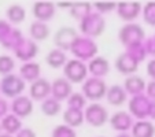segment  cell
<instances>
[{"mask_svg":"<svg viewBox=\"0 0 155 137\" xmlns=\"http://www.w3.org/2000/svg\"><path fill=\"white\" fill-rule=\"evenodd\" d=\"M78 29L81 32V36L95 40L96 37L102 36L103 32L106 30L104 17L97 11H92L91 14L87 15L84 19L78 22Z\"/></svg>","mask_w":155,"mask_h":137,"instance_id":"cell-1","label":"cell"},{"mask_svg":"<svg viewBox=\"0 0 155 137\" xmlns=\"http://www.w3.org/2000/svg\"><path fill=\"white\" fill-rule=\"evenodd\" d=\"M70 52L78 60L89 62L97 56L99 47H97L96 41L94 38H89V37H85V36L80 34L76 38V41L73 43V45H71Z\"/></svg>","mask_w":155,"mask_h":137,"instance_id":"cell-2","label":"cell"},{"mask_svg":"<svg viewBox=\"0 0 155 137\" xmlns=\"http://www.w3.org/2000/svg\"><path fill=\"white\" fill-rule=\"evenodd\" d=\"M118 40L125 48H129L136 44H141L146 41V32L136 22L125 24L118 32Z\"/></svg>","mask_w":155,"mask_h":137,"instance_id":"cell-3","label":"cell"},{"mask_svg":"<svg viewBox=\"0 0 155 137\" xmlns=\"http://www.w3.org/2000/svg\"><path fill=\"white\" fill-rule=\"evenodd\" d=\"M107 84L104 78H96V77H88L81 86V92L88 100L92 103H96L102 99H106L107 95Z\"/></svg>","mask_w":155,"mask_h":137,"instance_id":"cell-4","label":"cell"},{"mask_svg":"<svg viewBox=\"0 0 155 137\" xmlns=\"http://www.w3.org/2000/svg\"><path fill=\"white\" fill-rule=\"evenodd\" d=\"M25 88H26V81L19 74L12 73L2 77L0 80V90L6 99H15V97L21 96Z\"/></svg>","mask_w":155,"mask_h":137,"instance_id":"cell-5","label":"cell"},{"mask_svg":"<svg viewBox=\"0 0 155 137\" xmlns=\"http://www.w3.org/2000/svg\"><path fill=\"white\" fill-rule=\"evenodd\" d=\"M62 70H63V77L68 78L71 84H82L88 78V74H89L88 64L76 58L69 59Z\"/></svg>","mask_w":155,"mask_h":137,"instance_id":"cell-6","label":"cell"},{"mask_svg":"<svg viewBox=\"0 0 155 137\" xmlns=\"http://www.w3.org/2000/svg\"><path fill=\"white\" fill-rule=\"evenodd\" d=\"M84 115L85 122L92 128H100L110 121L108 110L103 104H100L99 102L88 104L84 110Z\"/></svg>","mask_w":155,"mask_h":137,"instance_id":"cell-7","label":"cell"},{"mask_svg":"<svg viewBox=\"0 0 155 137\" xmlns=\"http://www.w3.org/2000/svg\"><path fill=\"white\" fill-rule=\"evenodd\" d=\"M151 106H152V100L146 93L132 96L128 102L129 113H130V115L133 118H137V121L148 119L150 113H151Z\"/></svg>","mask_w":155,"mask_h":137,"instance_id":"cell-8","label":"cell"},{"mask_svg":"<svg viewBox=\"0 0 155 137\" xmlns=\"http://www.w3.org/2000/svg\"><path fill=\"white\" fill-rule=\"evenodd\" d=\"M38 51H40V48H38L37 43L35 40H32L30 37L24 36L17 43V45L12 48L11 52L14 54V56L18 60H21L22 63H26V62H32L37 56Z\"/></svg>","mask_w":155,"mask_h":137,"instance_id":"cell-9","label":"cell"},{"mask_svg":"<svg viewBox=\"0 0 155 137\" xmlns=\"http://www.w3.org/2000/svg\"><path fill=\"white\" fill-rule=\"evenodd\" d=\"M24 37L22 32L14 25H11L8 21L0 19V45L6 50L12 51V48L17 45V43Z\"/></svg>","mask_w":155,"mask_h":137,"instance_id":"cell-10","label":"cell"},{"mask_svg":"<svg viewBox=\"0 0 155 137\" xmlns=\"http://www.w3.org/2000/svg\"><path fill=\"white\" fill-rule=\"evenodd\" d=\"M80 36V33L77 32L76 28L73 26H62L56 30V33L54 34V44L55 48H59L62 51H70L73 43L76 41V38Z\"/></svg>","mask_w":155,"mask_h":137,"instance_id":"cell-11","label":"cell"},{"mask_svg":"<svg viewBox=\"0 0 155 137\" xmlns=\"http://www.w3.org/2000/svg\"><path fill=\"white\" fill-rule=\"evenodd\" d=\"M114 64H115V69H117L118 73L129 77V76H133V74L137 71L140 62H139L136 58H133L129 52L125 51V52L120 54V55L117 56Z\"/></svg>","mask_w":155,"mask_h":137,"instance_id":"cell-12","label":"cell"},{"mask_svg":"<svg viewBox=\"0 0 155 137\" xmlns=\"http://www.w3.org/2000/svg\"><path fill=\"white\" fill-rule=\"evenodd\" d=\"M108 122L115 132H120V133H128V130H132L135 125L133 117L130 115V113H126V111H115L113 115H110Z\"/></svg>","mask_w":155,"mask_h":137,"instance_id":"cell-13","label":"cell"},{"mask_svg":"<svg viewBox=\"0 0 155 137\" xmlns=\"http://www.w3.org/2000/svg\"><path fill=\"white\" fill-rule=\"evenodd\" d=\"M52 85L47 78H38L35 82H32L29 86V97L36 102H43L47 97L51 96Z\"/></svg>","mask_w":155,"mask_h":137,"instance_id":"cell-14","label":"cell"},{"mask_svg":"<svg viewBox=\"0 0 155 137\" xmlns=\"http://www.w3.org/2000/svg\"><path fill=\"white\" fill-rule=\"evenodd\" d=\"M143 12V6L137 2H128V3L117 4V15L126 24H130Z\"/></svg>","mask_w":155,"mask_h":137,"instance_id":"cell-15","label":"cell"},{"mask_svg":"<svg viewBox=\"0 0 155 137\" xmlns=\"http://www.w3.org/2000/svg\"><path fill=\"white\" fill-rule=\"evenodd\" d=\"M32 14L36 21L48 22L56 14V4L52 2H36L32 6Z\"/></svg>","mask_w":155,"mask_h":137,"instance_id":"cell-16","label":"cell"},{"mask_svg":"<svg viewBox=\"0 0 155 137\" xmlns=\"http://www.w3.org/2000/svg\"><path fill=\"white\" fill-rule=\"evenodd\" d=\"M10 107H11V113L14 114V115H17L21 119H24V118L29 117L30 114L33 113L35 104H33V100L30 99L29 96L21 95V96L12 99Z\"/></svg>","mask_w":155,"mask_h":137,"instance_id":"cell-17","label":"cell"},{"mask_svg":"<svg viewBox=\"0 0 155 137\" xmlns=\"http://www.w3.org/2000/svg\"><path fill=\"white\" fill-rule=\"evenodd\" d=\"M52 90H51V96L55 97L59 102H63V100H68L70 97V95L73 93V84L69 81L68 78L64 77H58L55 78L52 82Z\"/></svg>","mask_w":155,"mask_h":137,"instance_id":"cell-18","label":"cell"},{"mask_svg":"<svg viewBox=\"0 0 155 137\" xmlns=\"http://www.w3.org/2000/svg\"><path fill=\"white\" fill-rule=\"evenodd\" d=\"M88 71L92 77L96 78H103L110 73V62L106 58L97 55L96 58H94L92 60L88 62Z\"/></svg>","mask_w":155,"mask_h":137,"instance_id":"cell-19","label":"cell"},{"mask_svg":"<svg viewBox=\"0 0 155 137\" xmlns=\"http://www.w3.org/2000/svg\"><path fill=\"white\" fill-rule=\"evenodd\" d=\"M106 100L110 106H114V107H121L126 103L128 100V93L124 86L115 84L108 86L107 89V95H106Z\"/></svg>","mask_w":155,"mask_h":137,"instance_id":"cell-20","label":"cell"},{"mask_svg":"<svg viewBox=\"0 0 155 137\" xmlns=\"http://www.w3.org/2000/svg\"><path fill=\"white\" fill-rule=\"evenodd\" d=\"M122 86L125 88L128 95H130V96H137V95H141L146 92L147 84H146V81H144V78H141L140 76L133 74V76L126 77Z\"/></svg>","mask_w":155,"mask_h":137,"instance_id":"cell-21","label":"cell"},{"mask_svg":"<svg viewBox=\"0 0 155 137\" xmlns=\"http://www.w3.org/2000/svg\"><path fill=\"white\" fill-rule=\"evenodd\" d=\"M22 78L25 80L26 82H35L36 80L41 78L40 74H41V66L40 63L37 62H26V63H22L19 66V71H18Z\"/></svg>","mask_w":155,"mask_h":137,"instance_id":"cell-22","label":"cell"},{"mask_svg":"<svg viewBox=\"0 0 155 137\" xmlns=\"http://www.w3.org/2000/svg\"><path fill=\"white\" fill-rule=\"evenodd\" d=\"M29 34L30 38L37 41L47 40L51 34V28L47 22H40V21H33L29 26Z\"/></svg>","mask_w":155,"mask_h":137,"instance_id":"cell-23","label":"cell"},{"mask_svg":"<svg viewBox=\"0 0 155 137\" xmlns=\"http://www.w3.org/2000/svg\"><path fill=\"white\" fill-rule=\"evenodd\" d=\"M62 119L63 123L71 126V128H80L82 123L85 122V115L84 110H77V108H66L62 113Z\"/></svg>","mask_w":155,"mask_h":137,"instance_id":"cell-24","label":"cell"},{"mask_svg":"<svg viewBox=\"0 0 155 137\" xmlns=\"http://www.w3.org/2000/svg\"><path fill=\"white\" fill-rule=\"evenodd\" d=\"M68 55L66 52L59 48H54V50L48 51L45 55V63L51 67V69H63L64 64L68 63Z\"/></svg>","mask_w":155,"mask_h":137,"instance_id":"cell-25","label":"cell"},{"mask_svg":"<svg viewBox=\"0 0 155 137\" xmlns=\"http://www.w3.org/2000/svg\"><path fill=\"white\" fill-rule=\"evenodd\" d=\"M6 18L11 25L17 26V25L22 24L26 19V10L24 6H21L18 3L10 4L6 10Z\"/></svg>","mask_w":155,"mask_h":137,"instance_id":"cell-26","label":"cell"},{"mask_svg":"<svg viewBox=\"0 0 155 137\" xmlns=\"http://www.w3.org/2000/svg\"><path fill=\"white\" fill-rule=\"evenodd\" d=\"M0 123H2L3 133L11 134V136H15L21 129L24 128V126H22V119L18 118L17 115H14L12 113L7 114L3 119H0Z\"/></svg>","mask_w":155,"mask_h":137,"instance_id":"cell-27","label":"cell"},{"mask_svg":"<svg viewBox=\"0 0 155 137\" xmlns=\"http://www.w3.org/2000/svg\"><path fill=\"white\" fill-rule=\"evenodd\" d=\"M132 137H154L155 136V125L148 119L136 121L130 130Z\"/></svg>","mask_w":155,"mask_h":137,"instance_id":"cell-28","label":"cell"},{"mask_svg":"<svg viewBox=\"0 0 155 137\" xmlns=\"http://www.w3.org/2000/svg\"><path fill=\"white\" fill-rule=\"evenodd\" d=\"M40 110L45 117H56L62 111V103L59 102V100H56L55 97L50 96L41 102Z\"/></svg>","mask_w":155,"mask_h":137,"instance_id":"cell-29","label":"cell"},{"mask_svg":"<svg viewBox=\"0 0 155 137\" xmlns=\"http://www.w3.org/2000/svg\"><path fill=\"white\" fill-rule=\"evenodd\" d=\"M94 11V4L91 3H73L71 8L69 10V14L71 18H74L76 21H82L87 15H89Z\"/></svg>","mask_w":155,"mask_h":137,"instance_id":"cell-30","label":"cell"},{"mask_svg":"<svg viewBox=\"0 0 155 137\" xmlns=\"http://www.w3.org/2000/svg\"><path fill=\"white\" fill-rule=\"evenodd\" d=\"M87 102L88 99L84 96L82 92H73L70 97L66 100L69 108H77V110H85V107L88 106Z\"/></svg>","mask_w":155,"mask_h":137,"instance_id":"cell-31","label":"cell"},{"mask_svg":"<svg viewBox=\"0 0 155 137\" xmlns=\"http://www.w3.org/2000/svg\"><path fill=\"white\" fill-rule=\"evenodd\" d=\"M15 69V58L11 55H0V76L12 74Z\"/></svg>","mask_w":155,"mask_h":137,"instance_id":"cell-32","label":"cell"},{"mask_svg":"<svg viewBox=\"0 0 155 137\" xmlns=\"http://www.w3.org/2000/svg\"><path fill=\"white\" fill-rule=\"evenodd\" d=\"M51 137H77V132L71 126L66 125V123H61L52 129Z\"/></svg>","mask_w":155,"mask_h":137,"instance_id":"cell-33","label":"cell"},{"mask_svg":"<svg viewBox=\"0 0 155 137\" xmlns=\"http://www.w3.org/2000/svg\"><path fill=\"white\" fill-rule=\"evenodd\" d=\"M143 19L147 25L155 26V3H147L143 6Z\"/></svg>","mask_w":155,"mask_h":137,"instance_id":"cell-34","label":"cell"},{"mask_svg":"<svg viewBox=\"0 0 155 137\" xmlns=\"http://www.w3.org/2000/svg\"><path fill=\"white\" fill-rule=\"evenodd\" d=\"M94 8L103 15V14H108V12L117 10V4L115 3H95Z\"/></svg>","mask_w":155,"mask_h":137,"instance_id":"cell-35","label":"cell"},{"mask_svg":"<svg viewBox=\"0 0 155 137\" xmlns=\"http://www.w3.org/2000/svg\"><path fill=\"white\" fill-rule=\"evenodd\" d=\"M144 47H146L147 55H151L155 58V36H151V37L146 38L144 41Z\"/></svg>","mask_w":155,"mask_h":137,"instance_id":"cell-36","label":"cell"},{"mask_svg":"<svg viewBox=\"0 0 155 137\" xmlns=\"http://www.w3.org/2000/svg\"><path fill=\"white\" fill-rule=\"evenodd\" d=\"M10 113H11V107H10L7 99L6 97H0V119H3Z\"/></svg>","mask_w":155,"mask_h":137,"instance_id":"cell-37","label":"cell"},{"mask_svg":"<svg viewBox=\"0 0 155 137\" xmlns=\"http://www.w3.org/2000/svg\"><path fill=\"white\" fill-rule=\"evenodd\" d=\"M15 137H37V136H36V132L32 128H22L15 134Z\"/></svg>","mask_w":155,"mask_h":137,"instance_id":"cell-38","label":"cell"},{"mask_svg":"<svg viewBox=\"0 0 155 137\" xmlns=\"http://www.w3.org/2000/svg\"><path fill=\"white\" fill-rule=\"evenodd\" d=\"M146 95H147V96H148L151 100H155V81H154V80H151V81L147 84Z\"/></svg>","mask_w":155,"mask_h":137,"instance_id":"cell-39","label":"cell"},{"mask_svg":"<svg viewBox=\"0 0 155 137\" xmlns=\"http://www.w3.org/2000/svg\"><path fill=\"white\" fill-rule=\"evenodd\" d=\"M147 74L151 80L155 81V58H152L151 60L147 63Z\"/></svg>","mask_w":155,"mask_h":137,"instance_id":"cell-40","label":"cell"},{"mask_svg":"<svg viewBox=\"0 0 155 137\" xmlns=\"http://www.w3.org/2000/svg\"><path fill=\"white\" fill-rule=\"evenodd\" d=\"M71 6H73V3H58L56 4V7H61V8H71Z\"/></svg>","mask_w":155,"mask_h":137,"instance_id":"cell-41","label":"cell"},{"mask_svg":"<svg viewBox=\"0 0 155 137\" xmlns=\"http://www.w3.org/2000/svg\"><path fill=\"white\" fill-rule=\"evenodd\" d=\"M115 137H132L130 133H118Z\"/></svg>","mask_w":155,"mask_h":137,"instance_id":"cell-42","label":"cell"},{"mask_svg":"<svg viewBox=\"0 0 155 137\" xmlns=\"http://www.w3.org/2000/svg\"><path fill=\"white\" fill-rule=\"evenodd\" d=\"M0 137H15V136H11V134H7V133H2Z\"/></svg>","mask_w":155,"mask_h":137,"instance_id":"cell-43","label":"cell"},{"mask_svg":"<svg viewBox=\"0 0 155 137\" xmlns=\"http://www.w3.org/2000/svg\"><path fill=\"white\" fill-rule=\"evenodd\" d=\"M3 133V129H2V123H0V134Z\"/></svg>","mask_w":155,"mask_h":137,"instance_id":"cell-44","label":"cell"},{"mask_svg":"<svg viewBox=\"0 0 155 137\" xmlns=\"http://www.w3.org/2000/svg\"><path fill=\"white\" fill-rule=\"evenodd\" d=\"M0 95H2V90H0Z\"/></svg>","mask_w":155,"mask_h":137,"instance_id":"cell-45","label":"cell"}]
</instances>
